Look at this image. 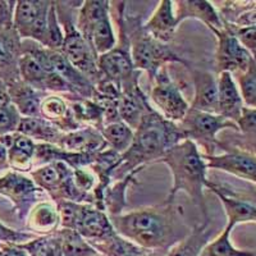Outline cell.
Wrapping results in <instances>:
<instances>
[{"instance_id": "6da1fadb", "label": "cell", "mask_w": 256, "mask_h": 256, "mask_svg": "<svg viewBox=\"0 0 256 256\" xmlns=\"http://www.w3.org/2000/svg\"><path fill=\"white\" fill-rule=\"evenodd\" d=\"M182 208L164 200L163 204L109 216L118 234L145 250L168 251L191 232L182 216Z\"/></svg>"}, {"instance_id": "7a4b0ae2", "label": "cell", "mask_w": 256, "mask_h": 256, "mask_svg": "<svg viewBox=\"0 0 256 256\" xmlns=\"http://www.w3.org/2000/svg\"><path fill=\"white\" fill-rule=\"evenodd\" d=\"M184 140L177 123L166 120L152 108L134 130L132 145L120 155V164L114 170L113 180H122L136 169L158 163L173 146Z\"/></svg>"}, {"instance_id": "3957f363", "label": "cell", "mask_w": 256, "mask_h": 256, "mask_svg": "<svg viewBox=\"0 0 256 256\" xmlns=\"http://www.w3.org/2000/svg\"><path fill=\"white\" fill-rule=\"evenodd\" d=\"M158 163L166 164L173 177V186L166 201L174 202L178 192H184L194 205L201 210L205 220H210L204 195L208 182V166L198 146L190 140L180 141Z\"/></svg>"}, {"instance_id": "277c9868", "label": "cell", "mask_w": 256, "mask_h": 256, "mask_svg": "<svg viewBox=\"0 0 256 256\" xmlns=\"http://www.w3.org/2000/svg\"><path fill=\"white\" fill-rule=\"evenodd\" d=\"M123 22L134 68L140 72L145 70L152 82L154 81L158 72L169 63H178L191 68L188 62L178 56L170 45L160 42L146 31L140 16L130 14L126 9Z\"/></svg>"}, {"instance_id": "5b68a950", "label": "cell", "mask_w": 256, "mask_h": 256, "mask_svg": "<svg viewBox=\"0 0 256 256\" xmlns=\"http://www.w3.org/2000/svg\"><path fill=\"white\" fill-rule=\"evenodd\" d=\"M84 2H54L56 16L63 30V45L59 52L73 67L95 86L102 78L96 52L77 30V13Z\"/></svg>"}, {"instance_id": "8992f818", "label": "cell", "mask_w": 256, "mask_h": 256, "mask_svg": "<svg viewBox=\"0 0 256 256\" xmlns=\"http://www.w3.org/2000/svg\"><path fill=\"white\" fill-rule=\"evenodd\" d=\"M126 4V2H110V9H113V16L116 17L120 30V38L114 49L98 58V67L102 77L118 84L120 91L134 90L140 86V70H137L134 66L127 32L123 22V16L127 9Z\"/></svg>"}, {"instance_id": "52a82bcc", "label": "cell", "mask_w": 256, "mask_h": 256, "mask_svg": "<svg viewBox=\"0 0 256 256\" xmlns=\"http://www.w3.org/2000/svg\"><path fill=\"white\" fill-rule=\"evenodd\" d=\"M177 126L184 134V140H190L195 144L204 156L216 155L214 152L218 148L219 141L216 140V136L219 132L227 128L240 132L237 123L219 114L205 113L191 108Z\"/></svg>"}, {"instance_id": "ba28073f", "label": "cell", "mask_w": 256, "mask_h": 256, "mask_svg": "<svg viewBox=\"0 0 256 256\" xmlns=\"http://www.w3.org/2000/svg\"><path fill=\"white\" fill-rule=\"evenodd\" d=\"M0 195L12 202L16 216L22 222H26L30 210L38 202L49 198L30 176L14 170L0 177Z\"/></svg>"}, {"instance_id": "9c48e42d", "label": "cell", "mask_w": 256, "mask_h": 256, "mask_svg": "<svg viewBox=\"0 0 256 256\" xmlns=\"http://www.w3.org/2000/svg\"><path fill=\"white\" fill-rule=\"evenodd\" d=\"M52 4V0H18L16 3L13 27L22 40L36 41L45 46Z\"/></svg>"}, {"instance_id": "30bf717a", "label": "cell", "mask_w": 256, "mask_h": 256, "mask_svg": "<svg viewBox=\"0 0 256 256\" xmlns=\"http://www.w3.org/2000/svg\"><path fill=\"white\" fill-rule=\"evenodd\" d=\"M152 84L150 100L154 104L155 110L169 122L180 123L188 112L190 104L169 76L166 66L158 72Z\"/></svg>"}, {"instance_id": "8fae6325", "label": "cell", "mask_w": 256, "mask_h": 256, "mask_svg": "<svg viewBox=\"0 0 256 256\" xmlns=\"http://www.w3.org/2000/svg\"><path fill=\"white\" fill-rule=\"evenodd\" d=\"M206 188L218 196L227 216V226L234 228L240 223H256V195L240 192L227 184L208 180Z\"/></svg>"}, {"instance_id": "7c38bea8", "label": "cell", "mask_w": 256, "mask_h": 256, "mask_svg": "<svg viewBox=\"0 0 256 256\" xmlns=\"http://www.w3.org/2000/svg\"><path fill=\"white\" fill-rule=\"evenodd\" d=\"M212 32L218 40L216 52V74L228 72L234 77L248 70L254 58L240 44L230 30L224 26L222 30H214Z\"/></svg>"}, {"instance_id": "4fadbf2b", "label": "cell", "mask_w": 256, "mask_h": 256, "mask_svg": "<svg viewBox=\"0 0 256 256\" xmlns=\"http://www.w3.org/2000/svg\"><path fill=\"white\" fill-rule=\"evenodd\" d=\"M219 155L204 156L208 169H218L222 172L248 180L256 184V154L248 148H224Z\"/></svg>"}, {"instance_id": "5bb4252c", "label": "cell", "mask_w": 256, "mask_h": 256, "mask_svg": "<svg viewBox=\"0 0 256 256\" xmlns=\"http://www.w3.org/2000/svg\"><path fill=\"white\" fill-rule=\"evenodd\" d=\"M73 230L78 232L84 240H88V244L102 241L116 233L108 214L90 204L81 205Z\"/></svg>"}, {"instance_id": "9a60e30c", "label": "cell", "mask_w": 256, "mask_h": 256, "mask_svg": "<svg viewBox=\"0 0 256 256\" xmlns=\"http://www.w3.org/2000/svg\"><path fill=\"white\" fill-rule=\"evenodd\" d=\"M20 54L22 38L14 27H0V80L6 84L20 80L18 62Z\"/></svg>"}, {"instance_id": "2e32d148", "label": "cell", "mask_w": 256, "mask_h": 256, "mask_svg": "<svg viewBox=\"0 0 256 256\" xmlns=\"http://www.w3.org/2000/svg\"><path fill=\"white\" fill-rule=\"evenodd\" d=\"M0 144L6 148L9 169L28 174L34 169V162H35V141L20 132H14L6 136H0Z\"/></svg>"}, {"instance_id": "e0dca14e", "label": "cell", "mask_w": 256, "mask_h": 256, "mask_svg": "<svg viewBox=\"0 0 256 256\" xmlns=\"http://www.w3.org/2000/svg\"><path fill=\"white\" fill-rule=\"evenodd\" d=\"M191 74L195 94L190 108L218 114V74L201 70H191Z\"/></svg>"}, {"instance_id": "ac0fdd59", "label": "cell", "mask_w": 256, "mask_h": 256, "mask_svg": "<svg viewBox=\"0 0 256 256\" xmlns=\"http://www.w3.org/2000/svg\"><path fill=\"white\" fill-rule=\"evenodd\" d=\"M56 146L74 154H96L108 148L102 132L90 126H82L76 131L63 134Z\"/></svg>"}, {"instance_id": "d6986e66", "label": "cell", "mask_w": 256, "mask_h": 256, "mask_svg": "<svg viewBox=\"0 0 256 256\" xmlns=\"http://www.w3.org/2000/svg\"><path fill=\"white\" fill-rule=\"evenodd\" d=\"M46 52L52 70L70 84L80 98L90 100L96 99L98 94L95 86L78 70L73 67L59 50L46 49Z\"/></svg>"}, {"instance_id": "ffe728a7", "label": "cell", "mask_w": 256, "mask_h": 256, "mask_svg": "<svg viewBox=\"0 0 256 256\" xmlns=\"http://www.w3.org/2000/svg\"><path fill=\"white\" fill-rule=\"evenodd\" d=\"M244 108L241 92L233 74L222 72L218 74V114L237 123Z\"/></svg>"}, {"instance_id": "44dd1931", "label": "cell", "mask_w": 256, "mask_h": 256, "mask_svg": "<svg viewBox=\"0 0 256 256\" xmlns=\"http://www.w3.org/2000/svg\"><path fill=\"white\" fill-rule=\"evenodd\" d=\"M40 116L56 126L59 131L67 134L82 127L73 116L68 100L63 95L49 94L44 98L40 106Z\"/></svg>"}, {"instance_id": "7402d4cb", "label": "cell", "mask_w": 256, "mask_h": 256, "mask_svg": "<svg viewBox=\"0 0 256 256\" xmlns=\"http://www.w3.org/2000/svg\"><path fill=\"white\" fill-rule=\"evenodd\" d=\"M177 6L174 8V14L177 24L180 22L192 18L198 20L208 26L210 31L222 30L224 27L223 20L216 8L206 0H180L176 2Z\"/></svg>"}, {"instance_id": "603a6c76", "label": "cell", "mask_w": 256, "mask_h": 256, "mask_svg": "<svg viewBox=\"0 0 256 256\" xmlns=\"http://www.w3.org/2000/svg\"><path fill=\"white\" fill-rule=\"evenodd\" d=\"M174 2L172 0H162L152 17L144 24L146 31L158 41L168 44L174 38L176 30L178 24L174 14Z\"/></svg>"}, {"instance_id": "cb8c5ba5", "label": "cell", "mask_w": 256, "mask_h": 256, "mask_svg": "<svg viewBox=\"0 0 256 256\" xmlns=\"http://www.w3.org/2000/svg\"><path fill=\"white\" fill-rule=\"evenodd\" d=\"M152 109L148 98L144 94L140 86L134 90L120 92L118 99V114L120 120L134 131L140 126L144 116Z\"/></svg>"}, {"instance_id": "d4e9b609", "label": "cell", "mask_w": 256, "mask_h": 256, "mask_svg": "<svg viewBox=\"0 0 256 256\" xmlns=\"http://www.w3.org/2000/svg\"><path fill=\"white\" fill-rule=\"evenodd\" d=\"M8 98L22 116H40V106L49 94L38 91L22 80L6 84Z\"/></svg>"}, {"instance_id": "484cf974", "label": "cell", "mask_w": 256, "mask_h": 256, "mask_svg": "<svg viewBox=\"0 0 256 256\" xmlns=\"http://www.w3.org/2000/svg\"><path fill=\"white\" fill-rule=\"evenodd\" d=\"M26 227L36 236H45L60 228V219L56 204L50 198L40 201L30 210L26 218Z\"/></svg>"}, {"instance_id": "4316f807", "label": "cell", "mask_w": 256, "mask_h": 256, "mask_svg": "<svg viewBox=\"0 0 256 256\" xmlns=\"http://www.w3.org/2000/svg\"><path fill=\"white\" fill-rule=\"evenodd\" d=\"M17 132L30 137L35 142L58 145L64 132L41 116H22Z\"/></svg>"}, {"instance_id": "83f0119b", "label": "cell", "mask_w": 256, "mask_h": 256, "mask_svg": "<svg viewBox=\"0 0 256 256\" xmlns=\"http://www.w3.org/2000/svg\"><path fill=\"white\" fill-rule=\"evenodd\" d=\"M63 96L68 100L73 116L80 124L90 126L99 131L104 127V108L99 102L73 95Z\"/></svg>"}, {"instance_id": "f1b7e54d", "label": "cell", "mask_w": 256, "mask_h": 256, "mask_svg": "<svg viewBox=\"0 0 256 256\" xmlns=\"http://www.w3.org/2000/svg\"><path fill=\"white\" fill-rule=\"evenodd\" d=\"M210 220L198 224L182 241L176 244L166 252V256H200L202 248L210 242L212 230L209 228Z\"/></svg>"}, {"instance_id": "f546056e", "label": "cell", "mask_w": 256, "mask_h": 256, "mask_svg": "<svg viewBox=\"0 0 256 256\" xmlns=\"http://www.w3.org/2000/svg\"><path fill=\"white\" fill-rule=\"evenodd\" d=\"M142 169H136L122 180L110 184L104 192V210L109 216H120L127 206V188L136 182V174Z\"/></svg>"}, {"instance_id": "4dcf8cb0", "label": "cell", "mask_w": 256, "mask_h": 256, "mask_svg": "<svg viewBox=\"0 0 256 256\" xmlns=\"http://www.w3.org/2000/svg\"><path fill=\"white\" fill-rule=\"evenodd\" d=\"M84 40L88 41L90 46L92 48L96 56H102L105 52H110L116 45V32H114L113 24H112L110 16L102 18L98 20L90 30L84 35Z\"/></svg>"}, {"instance_id": "1f68e13d", "label": "cell", "mask_w": 256, "mask_h": 256, "mask_svg": "<svg viewBox=\"0 0 256 256\" xmlns=\"http://www.w3.org/2000/svg\"><path fill=\"white\" fill-rule=\"evenodd\" d=\"M90 244L102 256H141L146 251L116 232L108 238Z\"/></svg>"}, {"instance_id": "d6a6232c", "label": "cell", "mask_w": 256, "mask_h": 256, "mask_svg": "<svg viewBox=\"0 0 256 256\" xmlns=\"http://www.w3.org/2000/svg\"><path fill=\"white\" fill-rule=\"evenodd\" d=\"M105 142L109 148L114 150L118 154H124L134 141V131L128 127L122 120L108 123L100 130Z\"/></svg>"}, {"instance_id": "836d02e7", "label": "cell", "mask_w": 256, "mask_h": 256, "mask_svg": "<svg viewBox=\"0 0 256 256\" xmlns=\"http://www.w3.org/2000/svg\"><path fill=\"white\" fill-rule=\"evenodd\" d=\"M232 230L230 226H226L220 234L202 248L200 256H256L252 251L240 250L233 244L230 241Z\"/></svg>"}, {"instance_id": "e575fe53", "label": "cell", "mask_w": 256, "mask_h": 256, "mask_svg": "<svg viewBox=\"0 0 256 256\" xmlns=\"http://www.w3.org/2000/svg\"><path fill=\"white\" fill-rule=\"evenodd\" d=\"M20 246L28 256H63L62 240L58 230L45 236H38L26 244H20Z\"/></svg>"}, {"instance_id": "d590c367", "label": "cell", "mask_w": 256, "mask_h": 256, "mask_svg": "<svg viewBox=\"0 0 256 256\" xmlns=\"http://www.w3.org/2000/svg\"><path fill=\"white\" fill-rule=\"evenodd\" d=\"M58 233L62 240L63 256H94L98 254L88 240H84L76 230L59 228Z\"/></svg>"}, {"instance_id": "8d00e7d4", "label": "cell", "mask_w": 256, "mask_h": 256, "mask_svg": "<svg viewBox=\"0 0 256 256\" xmlns=\"http://www.w3.org/2000/svg\"><path fill=\"white\" fill-rule=\"evenodd\" d=\"M237 86L241 92L244 105L246 108L256 109V60L252 59L244 72L237 76Z\"/></svg>"}, {"instance_id": "74e56055", "label": "cell", "mask_w": 256, "mask_h": 256, "mask_svg": "<svg viewBox=\"0 0 256 256\" xmlns=\"http://www.w3.org/2000/svg\"><path fill=\"white\" fill-rule=\"evenodd\" d=\"M22 116L12 102L6 98L0 104V136H6L17 132Z\"/></svg>"}, {"instance_id": "f35d334b", "label": "cell", "mask_w": 256, "mask_h": 256, "mask_svg": "<svg viewBox=\"0 0 256 256\" xmlns=\"http://www.w3.org/2000/svg\"><path fill=\"white\" fill-rule=\"evenodd\" d=\"M63 30H62L60 24H59L56 6H54V2H52V8H50L49 14H48L46 41H45L44 48L50 50H60L62 45H63Z\"/></svg>"}, {"instance_id": "ab89813d", "label": "cell", "mask_w": 256, "mask_h": 256, "mask_svg": "<svg viewBox=\"0 0 256 256\" xmlns=\"http://www.w3.org/2000/svg\"><path fill=\"white\" fill-rule=\"evenodd\" d=\"M224 26L230 30V32L238 40L240 44L248 50L251 56L256 60V26L236 27L228 24H224Z\"/></svg>"}, {"instance_id": "60d3db41", "label": "cell", "mask_w": 256, "mask_h": 256, "mask_svg": "<svg viewBox=\"0 0 256 256\" xmlns=\"http://www.w3.org/2000/svg\"><path fill=\"white\" fill-rule=\"evenodd\" d=\"M36 234L31 232H22V230H16L12 228L6 227V224L0 222V248L4 244H26L31 240L36 238Z\"/></svg>"}, {"instance_id": "b9f144b4", "label": "cell", "mask_w": 256, "mask_h": 256, "mask_svg": "<svg viewBox=\"0 0 256 256\" xmlns=\"http://www.w3.org/2000/svg\"><path fill=\"white\" fill-rule=\"evenodd\" d=\"M237 126L244 136L250 138L251 141H256V109L244 106ZM254 146L256 148V144H254Z\"/></svg>"}, {"instance_id": "7bdbcfd3", "label": "cell", "mask_w": 256, "mask_h": 256, "mask_svg": "<svg viewBox=\"0 0 256 256\" xmlns=\"http://www.w3.org/2000/svg\"><path fill=\"white\" fill-rule=\"evenodd\" d=\"M16 0H0V27L13 26Z\"/></svg>"}, {"instance_id": "ee69618b", "label": "cell", "mask_w": 256, "mask_h": 256, "mask_svg": "<svg viewBox=\"0 0 256 256\" xmlns=\"http://www.w3.org/2000/svg\"><path fill=\"white\" fill-rule=\"evenodd\" d=\"M0 256H28L20 244H4L0 248Z\"/></svg>"}, {"instance_id": "f6af8a7d", "label": "cell", "mask_w": 256, "mask_h": 256, "mask_svg": "<svg viewBox=\"0 0 256 256\" xmlns=\"http://www.w3.org/2000/svg\"><path fill=\"white\" fill-rule=\"evenodd\" d=\"M6 169H9L6 148L0 144V170H6Z\"/></svg>"}, {"instance_id": "bcb514c9", "label": "cell", "mask_w": 256, "mask_h": 256, "mask_svg": "<svg viewBox=\"0 0 256 256\" xmlns=\"http://www.w3.org/2000/svg\"><path fill=\"white\" fill-rule=\"evenodd\" d=\"M8 98V90H6V84L0 80V104Z\"/></svg>"}, {"instance_id": "7dc6e473", "label": "cell", "mask_w": 256, "mask_h": 256, "mask_svg": "<svg viewBox=\"0 0 256 256\" xmlns=\"http://www.w3.org/2000/svg\"><path fill=\"white\" fill-rule=\"evenodd\" d=\"M166 252L164 250H146L141 256H166Z\"/></svg>"}, {"instance_id": "c3c4849f", "label": "cell", "mask_w": 256, "mask_h": 256, "mask_svg": "<svg viewBox=\"0 0 256 256\" xmlns=\"http://www.w3.org/2000/svg\"><path fill=\"white\" fill-rule=\"evenodd\" d=\"M94 256H102V255H100V254H96V255H94Z\"/></svg>"}]
</instances>
